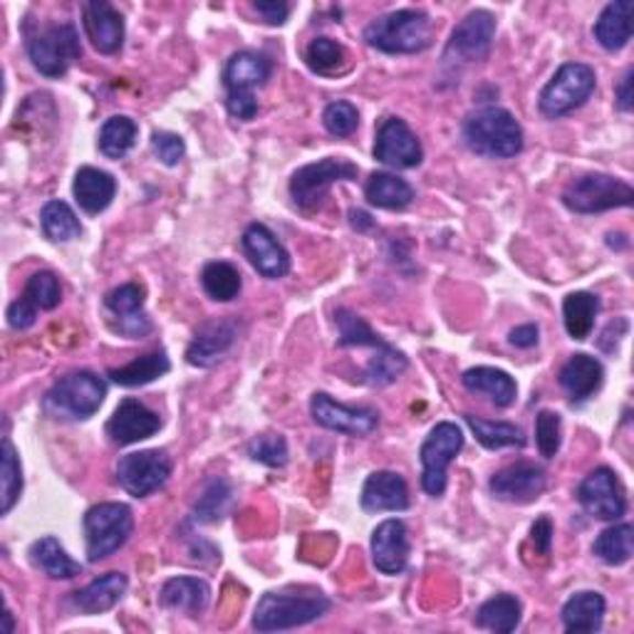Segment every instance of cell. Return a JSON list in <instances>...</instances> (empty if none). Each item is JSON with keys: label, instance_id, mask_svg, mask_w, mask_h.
Segmentation results:
<instances>
[{"label": "cell", "instance_id": "obj_1", "mask_svg": "<svg viewBox=\"0 0 634 634\" xmlns=\"http://www.w3.org/2000/svg\"><path fill=\"white\" fill-rule=\"evenodd\" d=\"M463 139L471 152L489 158H511L523 149V129L509 109L479 107L466 117Z\"/></svg>", "mask_w": 634, "mask_h": 634}, {"label": "cell", "instance_id": "obj_2", "mask_svg": "<svg viewBox=\"0 0 634 634\" xmlns=\"http://www.w3.org/2000/svg\"><path fill=\"white\" fill-rule=\"evenodd\" d=\"M434 28L422 10H394L364 28L367 45L386 55H414L431 45Z\"/></svg>", "mask_w": 634, "mask_h": 634}, {"label": "cell", "instance_id": "obj_3", "mask_svg": "<svg viewBox=\"0 0 634 634\" xmlns=\"http://www.w3.org/2000/svg\"><path fill=\"white\" fill-rule=\"evenodd\" d=\"M330 610V600L325 594H285V592H265L255 604L253 627L258 632H281L303 627L320 620Z\"/></svg>", "mask_w": 634, "mask_h": 634}, {"label": "cell", "instance_id": "obj_4", "mask_svg": "<svg viewBox=\"0 0 634 634\" xmlns=\"http://www.w3.org/2000/svg\"><path fill=\"white\" fill-rule=\"evenodd\" d=\"M30 63L45 77H63L69 65L83 55L79 35L73 23L43 25L37 30L28 28L25 35Z\"/></svg>", "mask_w": 634, "mask_h": 634}, {"label": "cell", "instance_id": "obj_5", "mask_svg": "<svg viewBox=\"0 0 634 634\" xmlns=\"http://www.w3.org/2000/svg\"><path fill=\"white\" fill-rule=\"evenodd\" d=\"M107 396V384L95 372L79 370L59 376L53 390L45 396V409L67 419H89L99 412Z\"/></svg>", "mask_w": 634, "mask_h": 634}, {"label": "cell", "instance_id": "obj_6", "mask_svg": "<svg viewBox=\"0 0 634 634\" xmlns=\"http://www.w3.org/2000/svg\"><path fill=\"white\" fill-rule=\"evenodd\" d=\"M134 531V515L127 503H99L85 513V540L89 562L114 555Z\"/></svg>", "mask_w": 634, "mask_h": 634}, {"label": "cell", "instance_id": "obj_7", "mask_svg": "<svg viewBox=\"0 0 634 634\" xmlns=\"http://www.w3.org/2000/svg\"><path fill=\"white\" fill-rule=\"evenodd\" d=\"M598 75L584 63H568L553 75L548 85L543 87L538 107L545 117L558 119L580 109L594 92Z\"/></svg>", "mask_w": 634, "mask_h": 634}, {"label": "cell", "instance_id": "obj_8", "mask_svg": "<svg viewBox=\"0 0 634 634\" xmlns=\"http://www.w3.org/2000/svg\"><path fill=\"white\" fill-rule=\"evenodd\" d=\"M357 168L347 158H335L327 156L320 162L307 164L303 168H297L291 178V198L293 204L305 214H313L323 206V198L330 192V186L337 182H354Z\"/></svg>", "mask_w": 634, "mask_h": 634}, {"label": "cell", "instance_id": "obj_9", "mask_svg": "<svg viewBox=\"0 0 634 634\" xmlns=\"http://www.w3.org/2000/svg\"><path fill=\"white\" fill-rule=\"evenodd\" d=\"M634 192L627 182L617 176L608 174H588L575 178V182L565 188L562 204L575 214H602L610 208H624L632 206Z\"/></svg>", "mask_w": 634, "mask_h": 634}, {"label": "cell", "instance_id": "obj_10", "mask_svg": "<svg viewBox=\"0 0 634 634\" xmlns=\"http://www.w3.org/2000/svg\"><path fill=\"white\" fill-rule=\"evenodd\" d=\"M463 449V431L453 422H441L422 444V489L439 499L446 491V469Z\"/></svg>", "mask_w": 634, "mask_h": 634}, {"label": "cell", "instance_id": "obj_11", "mask_svg": "<svg viewBox=\"0 0 634 634\" xmlns=\"http://www.w3.org/2000/svg\"><path fill=\"white\" fill-rule=\"evenodd\" d=\"M172 476V459L158 449L127 453L117 463L119 485L134 499L156 493Z\"/></svg>", "mask_w": 634, "mask_h": 634}, {"label": "cell", "instance_id": "obj_12", "mask_svg": "<svg viewBox=\"0 0 634 634\" xmlns=\"http://www.w3.org/2000/svg\"><path fill=\"white\" fill-rule=\"evenodd\" d=\"M495 37V18L489 10H471L459 25L453 28L449 45H446V63H483L491 53Z\"/></svg>", "mask_w": 634, "mask_h": 634}, {"label": "cell", "instance_id": "obj_13", "mask_svg": "<svg viewBox=\"0 0 634 634\" xmlns=\"http://www.w3.org/2000/svg\"><path fill=\"white\" fill-rule=\"evenodd\" d=\"M578 499L582 509L598 521H620L627 513L622 483L617 473L608 466H600V469L584 476L578 489Z\"/></svg>", "mask_w": 634, "mask_h": 634}, {"label": "cell", "instance_id": "obj_14", "mask_svg": "<svg viewBox=\"0 0 634 634\" xmlns=\"http://www.w3.org/2000/svg\"><path fill=\"white\" fill-rule=\"evenodd\" d=\"M310 414L315 424H320L323 429L347 436H370L376 429V424H380V414L372 406H347L335 402L325 392L313 394Z\"/></svg>", "mask_w": 634, "mask_h": 634}, {"label": "cell", "instance_id": "obj_15", "mask_svg": "<svg viewBox=\"0 0 634 634\" xmlns=\"http://www.w3.org/2000/svg\"><path fill=\"white\" fill-rule=\"evenodd\" d=\"M374 158L392 168H414L422 164L424 149L404 119L386 117L376 129Z\"/></svg>", "mask_w": 634, "mask_h": 634}, {"label": "cell", "instance_id": "obj_16", "mask_svg": "<svg viewBox=\"0 0 634 634\" xmlns=\"http://www.w3.org/2000/svg\"><path fill=\"white\" fill-rule=\"evenodd\" d=\"M105 307L112 315L109 317V327L114 332L132 337V340L152 332V320L144 313V291L136 283H124L109 291L105 297Z\"/></svg>", "mask_w": 634, "mask_h": 634}, {"label": "cell", "instance_id": "obj_17", "mask_svg": "<svg viewBox=\"0 0 634 634\" xmlns=\"http://www.w3.org/2000/svg\"><path fill=\"white\" fill-rule=\"evenodd\" d=\"M241 243L248 261H251V265L263 277L277 281V277H283L291 271V255H287L283 243L277 241L275 233L267 226L251 223L245 228Z\"/></svg>", "mask_w": 634, "mask_h": 634}, {"label": "cell", "instance_id": "obj_18", "mask_svg": "<svg viewBox=\"0 0 634 634\" xmlns=\"http://www.w3.org/2000/svg\"><path fill=\"white\" fill-rule=\"evenodd\" d=\"M162 429L158 414L149 409L139 400H122L117 404L114 414L107 422V436L117 446H129L144 441Z\"/></svg>", "mask_w": 634, "mask_h": 634}, {"label": "cell", "instance_id": "obj_19", "mask_svg": "<svg viewBox=\"0 0 634 634\" xmlns=\"http://www.w3.org/2000/svg\"><path fill=\"white\" fill-rule=\"evenodd\" d=\"M489 489L499 501L531 503L545 491V471L528 461L511 463L493 476Z\"/></svg>", "mask_w": 634, "mask_h": 634}, {"label": "cell", "instance_id": "obj_20", "mask_svg": "<svg viewBox=\"0 0 634 634\" xmlns=\"http://www.w3.org/2000/svg\"><path fill=\"white\" fill-rule=\"evenodd\" d=\"M83 25L97 53L114 55L124 45V18L105 0H89L83 6Z\"/></svg>", "mask_w": 634, "mask_h": 634}, {"label": "cell", "instance_id": "obj_21", "mask_svg": "<svg viewBox=\"0 0 634 634\" xmlns=\"http://www.w3.org/2000/svg\"><path fill=\"white\" fill-rule=\"evenodd\" d=\"M372 562L382 575H400L409 562V533L396 518L380 523L372 533Z\"/></svg>", "mask_w": 634, "mask_h": 634}, {"label": "cell", "instance_id": "obj_22", "mask_svg": "<svg viewBox=\"0 0 634 634\" xmlns=\"http://www.w3.org/2000/svg\"><path fill=\"white\" fill-rule=\"evenodd\" d=\"M360 501L367 513H400L409 509V489L396 471H374L367 476Z\"/></svg>", "mask_w": 634, "mask_h": 634}, {"label": "cell", "instance_id": "obj_23", "mask_svg": "<svg viewBox=\"0 0 634 634\" xmlns=\"http://www.w3.org/2000/svg\"><path fill=\"white\" fill-rule=\"evenodd\" d=\"M238 337L236 320H211L198 327L192 345L186 350V360L194 367H214L231 350Z\"/></svg>", "mask_w": 634, "mask_h": 634}, {"label": "cell", "instance_id": "obj_24", "mask_svg": "<svg viewBox=\"0 0 634 634\" xmlns=\"http://www.w3.org/2000/svg\"><path fill=\"white\" fill-rule=\"evenodd\" d=\"M273 75V63L265 55L251 53H236L228 57L223 67V85L228 95H255V87H263Z\"/></svg>", "mask_w": 634, "mask_h": 634}, {"label": "cell", "instance_id": "obj_25", "mask_svg": "<svg viewBox=\"0 0 634 634\" xmlns=\"http://www.w3.org/2000/svg\"><path fill=\"white\" fill-rule=\"evenodd\" d=\"M73 194H75V201L79 204V208H83L85 214L97 216V214H102L109 204H112V198L117 194V182L112 174L102 172V168L83 166V168H77V174H75Z\"/></svg>", "mask_w": 634, "mask_h": 634}, {"label": "cell", "instance_id": "obj_26", "mask_svg": "<svg viewBox=\"0 0 634 634\" xmlns=\"http://www.w3.org/2000/svg\"><path fill=\"white\" fill-rule=\"evenodd\" d=\"M604 382V370L600 360H594L590 354H572L560 370V386L572 402H584L600 390Z\"/></svg>", "mask_w": 634, "mask_h": 634}, {"label": "cell", "instance_id": "obj_27", "mask_svg": "<svg viewBox=\"0 0 634 634\" xmlns=\"http://www.w3.org/2000/svg\"><path fill=\"white\" fill-rule=\"evenodd\" d=\"M127 575L122 572H107L87 584V588L73 592L75 610L85 614H102L112 610L114 604L124 598L127 592Z\"/></svg>", "mask_w": 634, "mask_h": 634}, {"label": "cell", "instance_id": "obj_28", "mask_svg": "<svg viewBox=\"0 0 634 634\" xmlns=\"http://www.w3.org/2000/svg\"><path fill=\"white\" fill-rule=\"evenodd\" d=\"M208 600H211V588L198 578H172L162 584V592H158L162 608L194 614V617L208 608Z\"/></svg>", "mask_w": 634, "mask_h": 634}, {"label": "cell", "instance_id": "obj_29", "mask_svg": "<svg viewBox=\"0 0 634 634\" xmlns=\"http://www.w3.org/2000/svg\"><path fill=\"white\" fill-rule=\"evenodd\" d=\"M461 382L469 392L489 396V400L495 406H501V409H509L515 402V394H518V386H515L513 376L503 370H495V367H473V370L463 372Z\"/></svg>", "mask_w": 634, "mask_h": 634}, {"label": "cell", "instance_id": "obj_30", "mask_svg": "<svg viewBox=\"0 0 634 634\" xmlns=\"http://www.w3.org/2000/svg\"><path fill=\"white\" fill-rule=\"evenodd\" d=\"M632 3L630 0H614L602 10L594 23V40L610 53H617L632 40Z\"/></svg>", "mask_w": 634, "mask_h": 634}, {"label": "cell", "instance_id": "obj_31", "mask_svg": "<svg viewBox=\"0 0 634 634\" xmlns=\"http://www.w3.org/2000/svg\"><path fill=\"white\" fill-rule=\"evenodd\" d=\"M604 620V598L600 592H575L562 604V624L568 632H600Z\"/></svg>", "mask_w": 634, "mask_h": 634}, {"label": "cell", "instance_id": "obj_32", "mask_svg": "<svg viewBox=\"0 0 634 634\" xmlns=\"http://www.w3.org/2000/svg\"><path fill=\"white\" fill-rule=\"evenodd\" d=\"M367 201L376 208H386V211H402V208L414 201V188L409 182H404L402 176L374 172L367 178L364 186Z\"/></svg>", "mask_w": 634, "mask_h": 634}, {"label": "cell", "instance_id": "obj_33", "mask_svg": "<svg viewBox=\"0 0 634 634\" xmlns=\"http://www.w3.org/2000/svg\"><path fill=\"white\" fill-rule=\"evenodd\" d=\"M30 558H33L35 568L43 570L53 580H73L77 575H83V565L69 558L67 550L53 535L35 540L33 548H30Z\"/></svg>", "mask_w": 634, "mask_h": 634}, {"label": "cell", "instance_id": "obj_34", "mask_svg": "<svg viewBox=\"0 0 634 634\" xmlns=\"http://www.w3.org/2000/svg\"><path fill=\"white\" fill-rule=\"evenodd\" d=\"M168 370H172V362H168V357L164 350H156V352H149L136 357L124 367H117V370H109L107 376L119 386H144V384H152L158 376H164Z\"/></svg>", "mask_w": 634, "mask_h": 634}, {"label": "cell", "instance_id": "obj_35", "mask_svg": "<svg viewBox=\"0 0 634 634\" xmlns=\"http://www.w3.org/2000/svg\"><path fill=\"white\" fill-rule=\"evenodd\" d=\"M600 313V297L592 293H570L562 300V323L565 330L572 337V340H588L592 327H594V317Z\"/></svg>", "mask_w": 634, "mask_h": 634}, {"label": "cell", "instance_id": "obj_36", "mask_svg": "<svg viewBox=\"0 0 634 634\" xmlns=\"http://www.w3.org/2000/svg\"><path fill=\"white\" fill-rule=\"evenodd\" d=\"M136 134H139V127L132 117L114 114L107 119L102 129H99L97 146L107 158H124L136 144Z\"/></svg>", "mask_w": 634, "mask_h": 634}, {"label": "cell", "instance_id": "obj_37", "mask_svg": "<svg viewBox=\"0 0 634 634\" xmlns=\"http://www.w3.org/2000/svg\"><path fill=\"white\" fill-rule=\"evenodd\" d=\"M476 624L481 630H491L499 634L515 632L521 624V602L513 594H495L493 600L483 602L476 612Z\"/></svg>", "mask_w": 634, "mask_h": 634}, {"label": "cell", "instance_id": "obj_38", "mask_svg": "<svg viewBox=\"0 0 634 634\" xmlns=\"http://www.w3.org/2000/svg\"><path fill=\"white\" fill-rule=\"evenodd\" d=\"M40 226H43L45 238H50L53 243L75 241L83 233L79 218L65 201H47L43 211H40Z\"/></svg>", "mask_w": 634, "mask_h": 634}, {"label": "cell", "instance_id": "obj_39", "mask_svg": "<svg viewBox=\"0 0 634 634\" xmlns=\"http://www.w3.org/2000/svg\"><path fill=\"white\" fill-rule=\"evenodd\" d=\"M463 419L471 426L476 439H479L485 449L495 451V449H505V446H518V449L525 446V436L521 426L509 424V422H489L473 414H466Z\"/></svg>", "mask_w": 634, "mask_h": 634}, {"label": "cell", "instance_id": "obj_40", "mask_svg": "<svg viewBox=\"0 0 634 634\" xmlns=\"http://www.w3.org/2000/svg\"><path fill=\"white\" fill-rule=\"evenodd\" d=\"M201 285L211 300L228 303L241 293V273H238V267L231 263L214 261L204 267Z\"/></svg>", "mask_w": 634, "mask_h": 634}, {"label": "cell", "instance_id": "obj_41", "mask_svg": "<svg viewBox=\"0 0 634 634\" xmlns=\"http://www.w3.org/2000/svg\"><path fill=\"white\" fill-rule=\"evenodd\" d=\"M632 540H634L632 525L617 523L600 533V538L592 545V553L608 565H624L632 558Z\"/></svg>", "mask_w": 634, "mask_h": 634}, {"label": "cell", "instance_id": "obj_42", "mask_svg": "<svg viewBox=\"0 0 634 634\" xmlns=\"http://www.w3.org/2000/svg\"><path fill=\"white\" fill-rule=\"evenodd\" d=\"M305 63L317 75H337L347 65V53L332 37H315L305 50Z\"/></svg>", "mask_w": 634, "mask_h": 634}, {"label": "cell", "instance_id": "obj_43", "mask_svg": "<svg viewBox=\"0 0 634 634\" xmlns=\"http://www.w3.org/2000/svg\"><path fill=\"white\" fill-rule=\"evenodd\" d=\"M335 320L337 327H340V340H337L340 347H372V350H380V347L386 345L360 315L347 310V307H340V310L335 313Z\"/></svg>", "mask_w": 634, "mask_h": 634}, {"label": "cell", "instance_id": "obj_44", "mask_svg": "<svg viewBox=\"0 0 634 634\" xmlns=\"http://www.w3.org/2000/svg\"><path fill=\"white\" fill-rule=\"evenodd\" d=\"M406 357L394 350L392 345H384L380 350H374V357L367 364L364 372V382L370 386H386L400 380V374L406 370Z\"/></svg>", "mask_w": 634, "mask_h": 634}, {"label": "cell", "instance_id": "obj_45", "mask_svg": "<svg viewBox=\"0 0 634 634\" xmlns=\"http://www.w3.org/2000/svg\"><path fill=\"white\" fill-rule=\"evenodd\" d=\"M228 503H231V485L223 479H211L206 483L204 493L198 495L194 505V521L196 523H218L226 515Z\"/></svg>", "mask_w": 634, "mask_h": 634}, {"label": "cell", "instance_id": "obj_46", "mask_svg": "<svg viewBox=\"0 0 634 634\" xmlns=\"http://www.w3.org/2000/svg\"><path fill=\"white\" fill-rule=\"evenodd\" d=\"M23 297L30 305H35L37 310H55L59 300H63V287H59L55 273L40 271L28 277Z\"/></svg>", "mask_w": 634, "mask_h": 634}, {"label": "cell", "instance_id": "obj_47", "mask_svg": "<svg viewBox=\"0 0 634 634\" xmlns=\"http://www.w3.org/2000/svg\"><path fill=\"white\" fill-rule=\"evenodd\" d=\"M0 476H3V509H0V513L8 515L18 503L20 493H23V469H20V459L10 439H3V466H0Z\"/></svg>", "mask_w": 634, "mask_h": 634}, {"label": "cell", "instance_id": "obj_48", "mask_svg": "<svg viewBox=\"0 0 634 634\" xmlns=\"http://www.w3.org/2000/svg\"><path fill=\"white\" fill-rule=\"evenodd\" d=\"M248 456L258 463L271 466V469H283L287 463V441L275 434L255 436V439L248 444Z\"/></svg>", "mask_w": 634, "mask_h": 634}, {"label": "cell", "instance_id": "obj_49", "mask_svg": "<svg viewBox=\"0 0 634 634\" xmlns=\"http://www.w3.org/2000/svg\"><path fill=\"white\" fill-rule=\"evenodd\" d=\"M323 124L332 136H350L357 124H360V112H357V107L352 102L340 99V102L325 107Z\"/></svg>", "mask_w": 634, "mask_h": 634}, {"label": "cell", "instance_id": "obj_50", "mask_svg": "<svg viewBox=\"0 0 634 634\" xmlns=\"http://www.w3.org/2000/svg\"><path fill=\"white\" fill-rule=\"evenodd\" d=\"M535 441L545 459H553L560 449V416L555 412L543 409L535 419Z\"/></svg>", "mask_w": 634, "mask_h": 634}, {"label": "cell", "instance_id": "obj_51", "mask_svg": "<svg viewBox=\"0 0 634 634\" xmlns=\"http://www.w3.org/2000/svg\"><path fill=\"white\" fill-rule=\"evenodd\" d=\"M152 152L164 166H176L186 154V144H184V139L174 132H154Z\"/></svg>", "mask_w": 634, "mask_h": 634}, {"label": "cell", "instance_id": "obj_52", "mask_svg": "<svg viewBox=\"0 0 634 634\" xmlns=\"http://www.w3.org/2000/svg\"><path fill=\"white\" fill-rule=\"evenodd\" d=\"M35 317L37 307L30 305L25 297H20V300L8 307V325L13 327V330H28V327L35 323Z\"/></svg>", "mask_w": 634, "mask_h": 634}, {"label": "cell", "instance_id": "obj_53", "mask_svg": "<svg viewBox=\"0 0 634 634\" xmlns=\"http://www.w3.org/2000/svg\"><path fill=\"white\" fill-rule=\"evenodd\" d=\"M226 109L228 114L241 119V122H251L258 114V99L255 95H228Z\"/></svg>", "mask_w": 634, "mask_h": 634}, {"label": "cell", "instance_id": "obj_54", "mask_svg": "<svg viewBox=\"0 0 634 634\" xmlns=\"http://www.w3.org/2000/svg\"><path fill=\"white\" fill-rule=\"evenodd\" d=\"M253 10L258 15H263L267 25H283L291 15V6L281 3V0H258V3H253Z\"/></svg>", "mask_w": 634, "mask_h": 634}, {"label": "cell", "instance_id": "obj_55", "mask_svg": "<svg viewBox=\"0 0 634 634\" xmlns=\"http://www.w3.org/2000/svg\"><path fill=\"white\" fill-rule=\"evenodd\" d=\"M531 535H533V543H535V548H538V553L548 555L550 543H553V523H550L548 515H543V518L533 523Z\"/></svg>", "mask_w": 634, "mask_h": 634}, {"label": "cell", "instance_id": "obj_56", "mask_svg": "<svg viewBox=\"0 0 634 634\" xmlns=\"http://www.w3.org/2000/svg\"><path fill=\"white\" fill-rule=\"evenodd\" d=\"M538 325H521V327H515V330H511V345L515 347H521V350H531V347L538 345Z\"/></svg>", "mask_w": 634, "mask_h": 634}, {"label": "cell", "instance_id": "obj_57", "mask_svg": "<svg viewBox=\"0 0 634 634\" xmlns=\"http://www.w3.org/2000/svg\"><path fill=\"white\" fill-rule=\"evenodd\" d=\"M632 69H627V75L622 77V83L617 87V107L622 112H632V105H634V95H632Z\"/></svg>", "mask_w": 634, "mask_h": 634}, {"label": "cell", "instance_id": "obj_58", "mask_svg": "<svg viewBox=\"0 0 634 634\" xmlns=\"http://www.w3.org/2000/svg\"><path fill=\"white\" fill-rule=\"evenodd\" d=\"M350 223L357 228V231H367V228H372L370 216L364 211H350Z\"/></svg>", "mask_w": 634, "mask_h": 634}, {"label": "cell", "instance_id": "obj_59", "mask_svg": "<svg viewBox=\"0 0 634 634\" xmlns=\"http://www.w3.org/2000/svg\"><path fill=\"white\" fill-rule=\"evenodd\" d=\"M6 632H13V617H10V612H6Z\"/></svg>", "mask_w": 634, "mask_h": 634}]
</instances>
